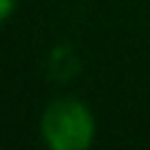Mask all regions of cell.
<instances>
[{
	"instance_id": "obj_2",
	"label": "cell",
	"mask_w": 150,
	"mask_h": 150,
	"mask_svg": "<svg viewBox=\"0 0 150 150\" xmlns=\"http://www.w3.org/2000/svg\"><path fill=\"white\" fill-rule=\"evenodd\" d=\"M80 68V60L70 45H58L48 55V73L55 80H70Z\"/></svg>"
},
{
	"instance_id": "obj_1",
	"label": "cell",
	"mask_w": 150,
	"mask_h": 150,
	"mask_svg": "<svg viewBox=\"0 0 150 150\" xmlns=\"http://www.w3.org/2000/svg\"><path fill=\"white\" fill-rule=\"evenodd\" d=\"M40 135L53 150H85L95 138V118L85 103L58 98L40 118Z\"/></svg>"
},
{
	"instance_id": "obj_3",
	"label": "cell",
	"mask_w": 150,
	"mask_h": 150,
	"mask_svg": "<svg viewBox=\"0 0 150 150\" xmlns=\"http://www.w3.org/2000/svg\"><path fill=\"white\" fill-rule=\"evenodd\" d=\"M13 10H15V0H0V23L8 20Z\"/></svg>"
}]
</instances>
